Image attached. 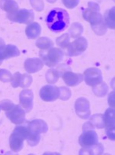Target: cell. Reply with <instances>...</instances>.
Masks as SVG:
<instances>
[{
    "mask_svg": "<svg viewBox=\"0 0 115 155\" xmlns=\"http://www.w3.org/2000/svg\"><path fill=\"white\" fill-rule=\"evenodd\" d=\"M83 31V27L78 22L73 23L69 29V32L72 38H75L78 37Z\"/></svg>",
    "mask_w": 115,
    "mask_h": 155,
    "instance_id": "22",
    "label": "cell"
},
{
    "mask_svg": "<svg viewBox=\"0 0 115 155\" xmlns=\"http://www.w3.org/2000/svg\"><path fill=\"white\" fill-rule=\"evenodd\" d=\"M60 90V98L62 100H67L71 95V91L66 87H61Z\"/></svg>",
    "mask_w": 115,
    "mask_h": 155,
    "instance_id": "28",
    "label": "cell"
},
{
    "mask_svg": "<svg viewBox=\"0 0 115 155\" xmlns=\"http://www.w3.org/2000/svg\"><path fill=\"white\" fill-rule=\"evenodd\" d=\"M69 35L67 33H65L57 38L56 39V44L62 48H65L67 47L69 45Z\"/></svg>",
    "mask_w": 115,
    "mask_h": 155,
    "instance_id": "24",
    "label": "cell"
},
{
    "mask_svg": "<svg viewBox=\"0 0 115 155\" xmlns=\"http://www.w3.org/2000/svg\"><path fill=\"white\" fill-rule=\"evenodd\" d=\"M30 131L25 126H19L15 128L10 137V147L12 151L17 152L20 151L23 147V141L27 139Z\"/></svg>",
    "mask_w": 115,
    "mask_h": 155,
    "instance_id": "3",
    "label": "cell"
},
{
    "mask_svg": "<svg viewBox=\"0 0 115 155\" xmlns=\"http://www.w3.org/2000/svg\"><path fill=\"white\" fill-rule=\"evenodd\" d=\"M27 127L31 133L38 134L46 133L48 130L46 123L40 119L35 120L29 122Z\"/></svg>",
    "mask_w": 115,
    "mask_h": 155,
    "instance_id": "15",
    "label": "cell"
},
{
    "mask_svg": "<svg viewBox=\"0 0 115 155\" xmlns=\"http://www.w3.org/2000/svg\"><path fill=\"white\" fill-rule=\"evenodd\" d=\"M41 31V26L37 22H33L30 24L26 29V35L30 39L37 38L40 35Z\"/></svg>",
    "mask_w": 115,
    "mask_h": 155,
    "instance_id": "18",
    "label": "cell"
},
{
    "mask_svg": "<svg viewBox=\"0 0 115 155\" xmlns=\"http://www.w3.org/2000/svg\"><path fill=\"white\" fill-rule=\"evenodd\" d=\"M115 94L114 92H111L109 94L108 98L109 104L112 107L115 106Z\"/></svg>",
    "mask_w": 115,
    "mask_h": 155,
    "instance_id": "30",
    "label": "cell"
},
{
    "mask_svg": "<svg viewBox=\"0 0 115 155\" xmlns=\"http://www.w3.org/2000/svg\"><path fill=\"white\" fill-rule=\"evenodd\" d=\"M69 15L65 10L56 8L51 11L46 21L49 28L54 32H61L65 29L69 24Z\"/></svg>",
    "mask_w": 115,
    "mask_h": 155,
    "instance_id": "1",
    "label": "cell"
},
{
    "mask_svg": "<svg viewBox=\"0 0 115 155\" xmlns=\"http://www.w3.org/2000/svg\"><path fill=\"white\" fill-rule=\"evenodd\" d=\"M88 42L83 37L78 38L73 42L69 44L67 53L70 56H76L84 52L88 47Z\"/></svg>",
    "mask_w": 115,
    "mask_h": 155,
    "instance_id": "9",
    "label": "cell"
},
{
    "mask_svg": "<svg viewBox=\"0 0 115 155\" xmlns=\"http://www.w3.org/2000/svg\"><path fill=\"white\" fill-rule=\"evenodd\" d=\"M8 18L15 22L28 24L33 21L34 15L31 11L23 9L8 13Z\"/></svg>",
    "mask_w": 115,
    "mask_h": 155,
    "instance_id": "6",
    "label": "cell"
},
{
    "mask_svg": "<svg viewBox=\"0 0 115 155\" xmlns=\"http://www.w3.org/2000/svg\"><path fill=\"white\" fill-rule=\"evenodd\" d=\"M11 82V85L14 88L18 86L21 88H27L32 83V77L27 74H21L19 72H17L12 76Z\"/></svg>",
    "mask_w": 115,
    "mask_h": 155,
    "instance_id": "12",
    "label": "cell"
},
{
    "mask_svg": "<svg viewBox=\"0 0 115 155\" xmlns=\"http://www.w3.org/2000/svg\"><path fill=\"white\" fill-rule=\"evenodd\" d=\"M75 111L81 118L86 120L88 118L91 114L89 102L84 98H80L76 100L75 103Z\"/></svg>",
    "mask_w": 115,
    "mask_h": 155,
    "instance_id": "11",
    "label": "cell"
},
{
    "mask_svg": "<svg viewBox=\"0 0 115 155\" xmlns=\"http://www.w3.org/2000/svg\"><path fill=\"white\" fill-rule=\"evenodd\" d=\"M54 44L52 40L47 38H42L38 39L36 42V45L39 48L43 49H49L53 46Z\"/></svg>",
    "mask_w": 115,
    "mask_h": 155,
    "instance_id": "21",
    "label": "cell"
},
{
    "mask_svg": "<svg viewBox=\"0 0 115 155\" xmlns=\"http://www.w3.org/2000/svg\"><path fill=\"white\" fill-rule=\"evenodd\" d=\"M40 95L42 100L46 102L53 101L60 96L59 88L54 85H46L41 89Z\"/></svg>",
    "mask_w": 115,
    "mask_h": 155,
    "instance_id": "10",
    "label": "cell"
},
{
    "mask_svg": "<svg viewBox=\"0 0 115 155\" xmlns=\"http://www.w3.org/2000/svg\"><path fill=\"white\" fill-rule=\"evenodd\" d=\"M84 75L86 84L92 87L100 84L103 80L101 71L95 68H88L84 72Z\"/></svg>",
    "mask_w": 115,
    "mask_h": 155,
    "instance_id": "7",
    "label": "cell"
},
{
    "mask_svg": "<svg viewBox=\"0 0 115 155\" xmlns=\"http://www.w3.org/2000/svg\"><path fill=\"white\" fill-rule=\"evenodd\" d=\"M33 94L32 91L24 90L20 95V103L27 112L31 110L33 105Z\"/></svg>",
    "mask_w": 115,
    "mask_h": 155,
    "instance_id": "13",
    "label": "cell"
},
{
    "mask_svg": "<svg viewBox=\"0 0 115 155\" xmlns=\"http://www.w3.org/2000/svg\"><path fill=\"white\" fill-rule=\"evenodd\" d=\"M0 108L6 111L7 117L14 124L19 125L25 121L26 113L20 105L6 100L0 102Z\"/></svg>",
    "mask_w": 115,
    "mask_h": 155,
    "instance_id": "2",
    "label": "cell"
},
{
    "mask_svg": "<svg viewBox=\"0 0 115 155\" xmlns=\"http://www.w3.org/2000/svg\"><path fill=\"white\" fill-rule=\"evenodd\" d=\"M0 7L8 13L16 11L18 8L17 2L13 1H2L0 2Z\"/></svg>",
    "mask_w": 115,
    "mask_h": 155,
    "instance_id": "20",
    "label": "cell"
},
{
    "mask_svg": "<svg viewBox=\"0 0 115 155\" xmlns=\"http://www.w3.org/2000/svg\"><path fill=\"white\" fill-rule=\"evenodd\" d=\"M106 133L109 139L115 140V110L111 108L106 110L104 117Z\"/></svg>",
    "mask_w": 115,
    "mask_h": 155,
    "instance_id": "8",
    "label": "cell"
},
{
    "mask_svg": "<svg viewBox=\"0 0 115 155\" xmlns=\"http://www.w3.org/2000/svg\"><path fill=\"white\" fill-rule=\"evenodd\" d=\"M19 55V50L15 46L8 45L0 47V65L4 59L18 56Z\"/></svg>",
    "mask_w": 115,
    "mask_h": 155,
    "instance_id": "14",
    "label": "cell"
},
{
    "mask_svg": "<svg viewBox=\"0 0 115 155\" xmlns=\"http://www.w3.org/2000/svg\"><path fill=\"white\" fill-rule=\"evenodd\" d=\"M88 128L84 127L83 132L79 139L80 145L85 149H90L97 145L98 138L97 135L94 130L91 124L87 123Z\"/></svg>",
    "mask_w": 115,
    "mask_h": 155,
    "instance_id": "4",
    "label": "cell"
},
{
    "mask_svg": "<svg viewBox=\"0 0 115 155\" xmlns=\"http://www.w3.org/2000/svg\"><path fill=\"white\" fill-rule=\"evenodd\" d=\"M0 111H1V108H0Z\"/></svg>",
    "mask_w": 115,
    "mask_h": 155,
    "instance_id": "32",
    "label": "cell"
},
{
    "mask_svg": "<svg viewBox=\"0 0 115 155\" xmlns=\"http://www.w3.org/2000/svg\"><path fill=\"white\" fill-rule=\"evenodd\" d=\"M5 45L3 40H2V39L0 38V47H1L4 46V45Z\"/></svg>",
    "mask_w": 115,
    "mask_h": 155,
    "instance_id": "31",
    "label": "cell"
},
{
    "mask_svg": "<svg viewBox=\"0 0 115 155\" xmlns=\"http://www.w3.org/2000/svg\"><path fill=\"white\" fill-rule=\"evenodd\" d=\"M105 21L106 26L110 28L115 29V8L106 12L105 14Z\"/></svg>",
    "mask_w": 115,
    "mask_h": 155,
    "instance_id": "19",
    "label": "cell"
},
{
    "mask_svg": "<svg viewBox=\"0 0 115 155\" xmlns=\"http://www.w3.org/2000/svg\"><path fill=\"white\" fill-rule=\"evenodd\" d=\"M46 79L47 82L49 83H55L59 79L58 72L55 69L48 70L46 74Z\"/></svg>",
    "mask_w": 115,
    "mask_h": 155,
    "instance_id": "23",
    "label": "cell"
},
{
    "mask_svg": "<svg viewBox=\"0 0 115 155\" xmlns=\"http://www.w3.org/2000/svg\"><path fill=\"white\" fill-rule=\"evenodd\" d=\"M62 79L66 85L75 86L79 84L83 81V77L81 74H75L68 71L63 74Z\"/></svg>",
    "mask_w": 115,
    "mask_h": 155,
    "instance_id": "16",
    "label": "cell"
},
{
    "mask_svg": "<svg viewBox=\"0 0 115 155\" xmlns=\"http://www.w3.org/2000/svg\"><path fill=\"white\" fill-rule=\"evenodd\" d=\"M12 76L11 73L6 69H0V81L4 82L11 81Z\"/></svg>",
    "mask_w": 115,
    "mask_h": 155,
    "instance_id": "27",
    "label": "cell"
},
{
    "mask_svg": "<svg viewBox=\"0 0 115 155\" xmlns=\"http://www.w3.org/2000/svg\"><path fill=\"white\" fill-rule=\"evenodd\" d=\"M40 55L45 64L51 67L55 66L62 61L64 54L62 50L59 48H52L47 52L41 51Z\"/></svg>",
    "mask_w": 115,
    "mask_h": 155,
    "instance_id": "5",
    "label": "cell"
},
{
    "mask_svg": "<svg viewBox=\"0 0 115 155\" xmlns=\"http://www.w3.org/2000/svg\"><path fill=\"white\" fill-rule=\"evenodd\" d=\"M91 121L93 124L98 128H102L105 126L104 124V118L101 114H97L92 116L91 118Z\"/></svg>",
    "mask_w": 115,
    "mask_h": 155,
    "instance_id": "26",
    "label": "cell"
},
{
    "mask_svg": "<svg viewBox=\"0 0 115 155\" xmlns=\"http://www.w3.org/2000/svg\"><path fill=\"white\" fill-rule=\"evenodd\" d=\"M63 3L67 8H73L78 6V1H62Z\"/></svg>",
    "mask_w": 115,
    "mask_h": 155,
    "instance_id": "29",
    "label": "cell"
},
{
    "mask_svg": "<svg viewBox=\"0 0 115 155\" xmlns=\"http://www.w3.org/2000/svg\"><path fill=\"white\" fill-rule=\"evenodd\" d=\"M25 68L29 73H34L41 70L43 64L39 58H28L25 62Z\"/></svg>",
    "mask_w": 115,
    "mask_h": 155,
    "instance_id": "17",
    "label": "cell"
},
{
    "mask_svg": "<svg viewBox=\"0 0 115 155\" xmlns=\"http://www.w3.org/2000/svg\"><path fill=\"white\" fill-rule=\"evenodd\" d=\"M40 139H41V137H40V134L31 133L30 131L29 136L27 140L30 146L34 147L39 143Z\"/></svg>",
    "mask_w": 115,
    "mask_h": 155,
    "instance_id": "25",
    "label": "cell"
}]
</instances>
